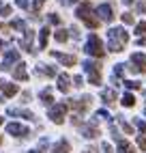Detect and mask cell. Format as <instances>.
I'll use <instances>...</instances> for the list:
<instances>
[{
	"mask_svg": "<svg viewBox=\"0 0 146 153\" xmlns=\"http://www.w3.org/2000/svg\"><path fill=\"white\" fill-rule=\"evenodd\" d=\"M0 50H2V41H0Z\"/></svg>",
	"mask_w": 146,
	"mask_h": 153,
	"instance_id": "39",
	"label": "cell"
},
{
	"mask_svg": "<svg viewBox=\"0 0 146 153\" xmlns=\"http://www.w3.org/2000/svg\"><path fill=\"white\" fill-rule=\"evenodd\" d=\"M17 7H22V9H26V7H28V0H17Z\"/></svg>",
	"mask_w": 146,
	"mask_h": 153,
	"instance_id": "33",
	"label": "cell"
},
{
	"mask_svg": "<svg viewBox=\"0 0 146 153\" xmlns=\"http://www.w3.org/2000/svg\"><path fill=\"white\" fill-rule=\"evenodd\" d=\"M32 153H43V151H32Z\"/></svg>",
	"mask_w": 146,
	"mask_h": 153,
	"instance_id": "38",
	"label": "cell"
},
{
	"mask_svg": "<svg viewBox=\"0 0 146 153\" xmlns=\"http://www.w3.org/2000/svg\"><path fill=\"white\" fill-rule=\"evenodd\" d=\"M0 123H2V117H0Z\"/></svg>",
	"mask_w": 146,
	"mask_h": 153,
	"instance_id": "40",
	"label": "cell"
},
{
	"mask_svg": "<svg viewBox=\"0 0 146 153\" xmlns=\"http://www.w3.org/2000/svg\"><path fill=\"white\" fill-rule=\"evenodd\" d=\"M41 101H43L45 106H49L52 101H54V99H52V91H49V88H45L43 93H41Z\"/></svg>",
	"mask_w": 146,
	"mask_h": 153,
	"instance_id": "20",
	"label": "cell"
},
{
	"mask_svg": "<svg viewBox=\"0 0 146 153\" xmlns=\"http://www.w3.org/2000/svg\"><path fill=\"white\" fill-rule=\"evenodd\" d=\"M122 22L125 24H133V15L131 13H122Z\"/></svg>",
	"mask_w": 146,
	"mask_h": 153,
	"instance_id": "25",
	"label": "cell"
},
{
	"mask_svg": "<svg viewBox=\"0 0 146 153\" xmlns=\"http://www.w3.org/2000/svg\"><path fill=\"white\" fill-rule=\"evenodd\" d=\"M135 125H138L142 131H144V134H146V123H144V121H140V119H135Z\"/></svg>",
	"mask_w": 146,
	"mask_h": 153,
	"instance_id": "30",
	"label": "cell"
},
{
	"mask_svg": "<svg viewBox=\"0 0 146 153\" xmlns=\"http://www.w3.org/2000/svg\"><path fill=\"white\" fill-rule=\"evenodd\" d=\"M32 30H26V37H24V41H22V48L26 50V52H30V48H32Z\"/></svg>",
	"mask_w": 146,
	"mask_h": 153,
	"instance_id": "15",
	"label": "cell"
},
{
	"mask_svg": "<svg viewBox=\"0 0 146 153\" xmlns=\"http://www.w3.org/2000/svg\"><path fill=\"white\" fill-rule=\"evenodd\" d=\"M84 69L88 74V82L90 84H101V65L99 63H95V60H86Z\"/></svg>",
	"mask_w": 146,
	"mask_h": 153,
	"instance_id": "3",
	"label": "cell"
},
{
	"mask_svg": "<svg viewBox=\"0 0 146 153\" xmlns=\"http://www.w3.org/2000/svg\"><path fill=\"white\" fill-rule=\"evenodd\" d=\"M52 56H54L56 60H60L62 65H67V67H73L77 63V58L75 56H71V54H60V52H52Z\"/></svg>",
	"mask_w": 146,
	"mask_h": 153,
	"instance_id": "6",
	"label": "cell"
},
{
	"mask_svg": "<svg viewBox=\"0 0 146 153\" xmlns=\"http://www.w3.org/2000/svg\"><path fill=\"white\" fill-rule=\"evenodd\" d=\"M131 63L135 65V67H131L133 71H142V74H146V58H144L142 54L135 52V54L131 56Z\"/></svg>",
	"mask_w": 146,
	"mask_h": 153,
	"instance_id": "5",
	"label": "cell"
},
{
	"mask_svg": "<svg viewBox=\"0 0 146 153\" xmlns=\"http://www.w3.org/2000/svg\"><path fill=\"white\" fill-rule=\"evenodd\" d=\"M9 13H11V7H0V15L2 17H7Z\"/></svg>",
	"mask_w": 146,
	"mask_h": 153,
	"instance_id": "28",
	"label": "cell"
},
{
	"mask_svg": "<svg viewBox=\"0 0 146 153\" xmlns=\"http://www.w3.org/2000/svg\"><path fill=\"white\" fill-rule=\"evenodd\" d=\"M19 58V54H17V50H9L7 52V56H4V63H2V69H9L11 67V63L13 60H17Z\"/></svg>",
	"mask_w": 146,
	"mask_h": 153,
	"instance_id": "11",
	"label": "cell"
},
{
	"mask_svg": "<svg viewBox=\"0 0 146 153\" xmlns=\"http://www.w3.org/2000/svg\"><path fill=\"white\" fill-rule=\"evenodd\" d=\"M13 78H15V80H26V65H24V63H19V65L15 67Z\"/></svg>",
	"mask_w": 146,
	"mask_h": 153,
	"instance_id": "13",
	"label": "cell"
},
{
	"mask_svg": "<svg viewBox=\"0 0 146 153\" xmlns=\"http://www.w3.org/2000/svg\"><path fill=\"white\" fill-rule=\"evenodd\" d=\"M122 2H125V4H131V2H133V0H122Z\"/></svg>",
	"mask_w": 146,
	"mask_h": 153,
	"instance_id": "37",
	"label": "cell"
},
{
	"mask_svg": "<svg viewBox=\"0 0 146 153\" xmlns=\"http://www.w3.org/2000/svg\"><path fill=\"white\" fill-rule=\"evenodd\" d=\"M54 153H69V142L67 140H60L58 145L54 147Z\"/></svg>",
	"mask_w": 146,
	"mask_h": 153,
	"instance_id": "19",
	"label": "cell"
},
{
	"mask_svg": "<svg viewBox=\"0 0 146 153\" xmlns=\"http://www.w3.org/2000/svg\"><path fill=\"white\" fill-rule=\"evenodd\" d=\"M138 147H140L142 151H146V138H144V136H140V138H138Z\"/></svg>",
	"mask_w": 146,
	"mask_h": 153,
	"instance_id": "27",
	"label": "cell"
},
{
	"mask_svg": "<svg viewBox=\"0 0 146 153\" xmlns=\"http://www.w3.org/2000/svg\"><path fill=\"white\" fill-rule=\"evenodd\" d=\"M138 9H140V11H144V13H146V2H138Z\"/></svg>",
	"mask_w": 146,
	"mask_h": 153,
	"instance_id": "34",
	"label": "cell"
},
{
	"mask_svg": "<svg viewBox=\"0 0 146 153\" xmlns=\"http://www.w3.org/2000/svg\"><path fill=\"white\" fill-rule=\"evenodd\" d=\"M65 112H67V106L65 104H58V106H54L49 110V117H52V121H54L56 125H60L62 121H65Z\"/></svg>",
	"mask_w": 146,
	"mask_h": 153,
	"instance_id": "4",
	"label": "cell"
},
{
	"mask_svg": "<svg viewBox=\"0 0 146 153\" xmlns=\"http://www.w3.org/2000/svg\"><path fill=\"white\" fill-rule=\"evenodd\" d=\"M122 106H125V108L135 106V97H133L131 93H125V95H122Z\"/></svg>",
	"mask_w": 146,
	"mask_h": 153,
	"instance_id": "18",
	"label": "cell"
},
{
	"mask_svg": "<svg viewBox=\"0 0 146 153\" xmlns=\"http://www.w3.org/2000/svg\"><path fill=\"white\" fill-rule=\"evenodd\" d=\"M73 82H75V86H82V84H84V82H82V78H80V76H77L75 80H73Z\"/></svg>",
	"mask_w": 146,
	"mask_h": 153,
	"instance_id": "35",
	"label": "cell"
},
{
	"mask_svg": "<svg viewBox=\"0 0 146 153\" xmlns=\"http://www.w3.org/2000/svg\"><path fill=\"white\" fill-rule=\"evenodd\" d=\"M13 28H17V30H26V26H24L22 19H15V22H13Z\"/></svg>",
	"mask_w": 146,
	"mask_h": 153,
	"instance_id": "26",
	"label": "cell"
},
{
	"mask_svg": "<svg viewBox=\"0 0 146 153\" xmlns=\"http://www.w3.org/2000/svg\"><path fill=\"white\" fill-rule=\"evenodd\" d=\"M114 97H116V93H114L112 88H105V91H103V101H105L108 106L114 104Z\"/></svg>",
	"mask_w": 146,
	"mask_h": 153,
	"instance_id": "17",
	"label": "cell"
},
{
	"mask_svg": "<svg viewBox=\"0 0 146 153\" xmlns=\"http://www.w3.org/2000/svg\"><path fill=\"white\" fill-rule=\"evenodd\" d=\"M82 134H84L86 138H97V136H99V129H97V121H92V123L84 125V127H82Z\"/></svg>",
	"mask_w": 146,
	"mask_h": 153,
	"instance_id": "8",
	"label": "cell"
},
{
	"mask_svg": "<svg viewBox=\"0 0 146 153\" xmlns=\"http://www.w3.org/2000/svg\"><path fill=\"white\" fill-rule=\"evenodd\" d=\"M49 22H52V24H58L60 17H58V15H49Z\"/></svg>",
	"mask_w": 146,
	"mask_h": 153,
	"instance_id": "32",
	"label": "cell"
},
{
	"mask_svg": "<svg viewBox=\"0 0 146 153\" xmlns=\"http://www.w3.org/2000/svg\"><path fill=\"white\" fill-rule=\"evenodd\" d=\"M7 129H9V134H13V136H26L28 134V129L24 125H19V123H9Z\"/></svg>",
	"mask_w": 146,
	"mask_h": 153,
	"instance_id": "10",
	"label": "cell"
},
{
	"mask_svg": "<svg viewBox=\"0 0 146 153\" xmlns=\"http://www.w3.org/2000/svg\"><path fill=\"white\" fill-rule=\"evenodd\" d=\"M71 2H75V0H62V4H71Z\"/></svg>",
	"mask_w": 146,
	"mask_h": 153,
	"instance_id": "36",
	"label": "cell"
},
{
	"mask_svg": "<svg viewBox=\"0 0 146 153\" xmlns=\"http://www.w3.org/2000/svg\"><path fill=\"white\" fill-rule=\"evenodd\" d=\"M75 15H77L80 19H88V17H92V7H90V2H84V4H80Z\"/></svg>",
	"mask_w": 146,
	"mask_h": 153,
	"instance_id": "9",
	"label": "cell"
},
{
	"mask_svg": "<svg viewBox=\"0 0 146 153\" xmlns=\"http://www.w3.org/2000/svg\"><path fill=\"white\" fill-rule=\"evenodd\" d=\"M0 86H2V91H4V97H13V95L17 93V86H15V84H7V82H0Z\"/></svg>",
	"mask_w": 146,
	"mask_h": 153,
	"instance_id": "14",
	"label": "cell"
},
{
	"mask_svg": "<svg viewBox=\"0 0 146 153\" xmlns=\"http://www.w3.org/2000/svg\"><path fill=\"white\" fill-rule=\"evenodd\" d=\"M120 125H122V129L127 131V134H131V131H133V129H131V125H127V123H125V121H120Z\"/></svg>",
	"mask_w": 146,
	"mask_h": 153,
	"instance_id": "31",
	"label": "cell"
},
{
	"mask_svg": "<svg viewBox=\"0 0 146 153\" xmlns=\"http://www.w3.org/2000/svg\"><path fill=\"white\" fill-rule=\"evenodd\" d=\"M118 149H120V153H133V149L127 140H118Z\"/></svg>",
	"mask_w": 146,
	"mask_h": 153,
	"instance_id": "21",
	"label": "cell"
},
{
	"mask_svg": "<svg viewBox=\"0 0 146 153\" xmlns=\"http://www.w3.org/2000/svg\"><path fill=\"white\" fill-rule=\"evenodd\" d=\"M97 15L103 19V22H112V19H114V13H112V7L110 4H101L97 9Z\"/></svg>",
	"mask_w": 146,
	"mask_h": 153,
	"instance_id": "7",
	"label": "cell"
},
{
	"mask_svg": "<svg viewBox=\"0 0 146 153\" xmlns=\"http://www.w3.org/2000/svg\"><path fill=\"white\" fill-rule=\"evenodd\" d=\"M58 88L62 91V93H67V91L71 88V84H69V76H65V74L58 76Z\"/></svg>",
	"mask_w": 146,
	"mask_h": 153,
	"instance_id": "12",
	"label": "cell"
},
{
	"mask_svg": "<svg viewBox=\"0 0 146 153\" xmlns=\"http://www.w3.org/2000/svg\"><path fill=\"white\" fill-rule=\"evenodd\" d=\"M108 39H110V50L112 52H120L122 50V45L127 43V39H129V35L125 33L122 28H112L110 33H108Z\"/></svg>",
	"mask_w": 146,
	"mask_h": 153,
	"instance_id": "1",
	"label": "cell"
},
{
	"mask_svg": "<svg viewBox=\"0 0 146 153\" xmlns=\"http://www.w3.org/2000/svg\"><path fill=\"white\" fill-rule=\"evenodd\" d=\"M43 2H45V0H35V7H32V11H35V13H39V11H41V7H43Z\"/></svg>",
	"mask_w": 146,
	"mask_h": 153,
	"instance_id": "24",
	"label": "cell"
},
{
	"mask_svg": "<svg viewBox=\"0 0 146 153\" xmlns=\"http://www.w3.org/2000/svg\"><path fill=\"white\" fill-rule=\"evenodd\" d=\"M140 86H142V84H140V82H133V80H129V82H127V88H133V91L140 88Z\"/></svg>",
	"mask_w": 146,
	"mask_h": 153,
	"instance_id": "29",
	"label": "cell"
},
{
	"mask_svg": "<svg viewBox=\"0 0 146 153\" xmlns=\"http://www.w3.org/2000/svg\"><path fill=\"white\" fill-rule=\"evenodd\" d=\"M67 37H69V35H67V30H58V33H56V41L62 43V41H67Z\"/></svg>",
	"mask_w": 146,
	"mask_h": 153,
	"instance_id": "23",
	"label": "cell"
},
{
	"mask_svg": "<svg viewBox=\"0 0 146 153\" xmlns=\"http://www.w3.org/2000/svg\"><path fill=\"white\" fill-rule=\"evenodd\" d=\"M86 52L90 54V56H97V58H101L103 54H105V50H103V43H101V39L97 37V35H90L88 37V41H86Z\"/></svg>",
	"mask_w": 146,
	"mask_h": 153,
	"instance_id": "2",
	"label": "cell"
},
{
	"mask_svg": "<svg viewBox=\"0 0 146 153\" xmlns=\"http://www.w3.org/2000/svg\"><path fill=\"white\" fill-rule=\"evenodd\" d=\"M135 35H146V22H140L135 26Z\"/></svg>",
	"mask_w": 146,
	"mask_h": 153,
	"instance_id": "22",
	"label": "cell"
},
{
	"mask_svg": "<svg viewBox=\"0 0 146 153\" xmlns=\"http://www.w3.org/2000/svg\"><path fill=\"white\" fill-rule=\"evenodd\" d=\"M47 39H49V28H41V35H39V48H45V45H47Z\"/></svg>",
	"mask_w": 146,
	"mask_h": 153,
	"instance_id": "16",
	"label": "cell"
}]
</instances>
